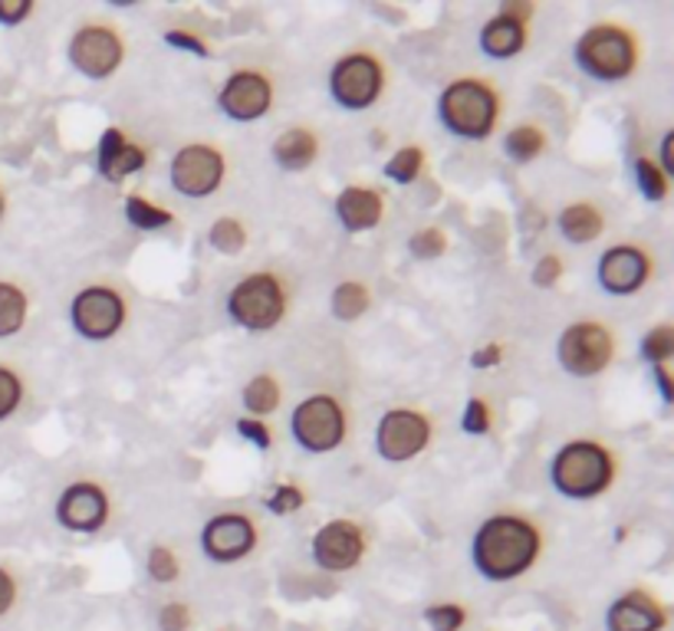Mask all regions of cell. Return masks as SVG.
Segmentation results:
<instances>
[{
  "label": "cell",
  "mask_w": 674,
  "mask_h": 631,
  "mask_svg": "<svg viewBox=\"0 0 674 631\" xmlns=\"http://www.w3.org/2000/svg\"><path fill=\"white\" fill-rule=\"evenodd\" d=\"M546 533L527 513H494L487 516L471 539V562L487 582H514L527 576L543 556Z\"/></svg>",
  "instance_id": "1"
},
{
  "label": "cell",
  "mask_w": 674,
  "mask_h": 631,
  "mask_svg": "<svg viewBox=\"0 0 674 631\" xmlns=\"http://www.w3.org/2000/svg\"><path fill=\"white\" fill-rule=\"evenodd\" d=\"M619 481V458L605 441L572 438L549 461V484L566 501H596Z\"/></svg>",
  "instance_id": "2"
},
{
  "label": "cell",
  "mask_w": 674,
  "mask_h": 631,
  "mask_svg": "<svg viewBox=\"0 0 674 631\" xmlns=\"http://www.w3.org/2000/svg\"><path fill=\"white\" fill-rule=\"evenodd\" d=\"M504 119V96L484 76H457L438 96V123L461 141H487Z\"/></svg>",
  "instance_id": "3"
},
{
  "label": "cell",
  "mask_w": 674,
  "mask_h": 631,
  "mask_svg": "<svg viewBox=\"0 0 674 631\" xmlns=\"http://www.w3.org/2000/svg\"><path fill=\"white\" fill-rule=\"evenodd\" d=\"M572 63L579 66L582 76L615 86V83H625L635 76V70L642 63V46H639V36L632 33V27L602 20L579 33V40L572 46Z\"/></svg>",
  "instance_id": "4"
},
{
  "label": "cell",
  "mask_w": 674,
  "mask_h": 631,
  "mask_svg": "<svg viewBox=\"0 0 674 631\" xmlns=\"http://www.w3.org/2000/svg\"><path fill=\"white\" fill-rule=\"evenodd\" d=\"M289 313V286L273 270L241 276L228 293V316L248 333H270Z\"/></svg>",
  "instance_id": "5"
},
{
  "label": "cell",
  "mask_w": 674,
  "mask_h": 631,
  "mask_svg": "<svg viewBox=\"0 0 674 631\" xmlns=\"http://www.w3.org/2000/svg\"><path fill=\"white\" fill-rule=\"evenodd\" d=\"M329 99L346 113L372 109L389 90V70L376 50H349L343 53L326 76Z\"/></svg>",
  "instance_id": "6"
},
{
  "label": "cell",
  "mask_w": 674,
  "mask_h": 631,
  "mask_svg": "<svg viewBox=\"0 0 674 631\" xmlns=\"http://www.w3.org/2000/svg\"><path fill=\"white\" fill-rule=\"evenodd\" d=\"M289 434L306 454H333L349 438V411L336 395L316 391L289 411Z\"/></svg>",
  "instance_id": "7"
},
{
  "label": "cell",
  "mask_w": 674,
  "mask_h": 631,
  "mask_svg": "<svg viewBox=\"0 0 674 631\" xmlns=\"http://www.w3.org/2000/svg\"><path fill=\"white\" fill-rule=\"evenodd\" d=\"M615 333L602 319H576L556 339V362L572 379H599L615 362Z\"/></svg>",
  "instance_id": "8"
},
{
  "label": "cell",
  "mask_w": 674,
  "mask_h": 631,
  "mask_svg": "<svg viewBox=\"0 0 674 631\" xmlns=\"http://www.w3.org/2000/svg\"><path fill=\"white\" fill-rule=\"evenodd\" d=\"M129 323V299L123 290L109 283H89L73 293L70 303V326L86 343H109Z\"/></svg>",
  "instance_id": "9"
},
{
  "label": "cell",
  "mask_w": 674,
  "mask_h": 631,
  "mask_svg": "<svg viewBox=\"0 0 674 631\" xmlns=\"http://www.w3.org/2000/svg\"><path fill=\"white\" fill-rule=\"evenodd\" d=\"M126 53H129V46H126V36L119 33V27L99 23V20L76 27L70 36V46H66L70 66L93 83L113 80L123 70Z\"/></svg>",
  "instance_id": "10"
},
{
  "label": "cell",
  "mask_w": 674,
  "mask_h": 631,
  "mask_svg": "<svg viewBox=\"0 0 674 631\" xmlns=\"http://www.w3.org/2000/svg\"><path fill=\"white\" fill-rule=\"evenodd\" d=\"M168 181L181 198L204 201L228 181V155L211 141H191L168 161Z\"/></svg>",
  "instance_id": "11"
},
{
  "label": "cell",
  "mask_w": 674,
  "mask_h": 631,
  "mask_svg": "<svg viewBox=\"0 0 674 631\" xmlns=\"http://www.w3.org/2000/svg\"><path fill=\"white\" fill-rule=\"evenodd\" d=\"M434 421L421 408H389L376 424V451L389 464H408L428 451Z\"/></svg>",
  "instance_id": "12"
},
{
  "label": "cell",
  "mask_w": 674,
  "mask_h": 631,
  "mask_svg": "<svg viewBox=\"0 0 674 631\" xmlns=\"http://www.w3.org/2000/svg\"><path fill=\"white\" fill-rule=\"evenodd\" d=\"M369 553V533L362 523L349 519V516H336V519H326L313 539H309V556L316 562V569L323 572H352Z\"/></svg>",
  "instance_id": "13"
},
{
  "label": "cell",
  "mask_w": 674,
  "mask_h": 631,
  "mask_svg": "<svg viewBox=\"0 0 674 631\" xmlns=\"http://www.w3.org/2000/svg\"><path fill=\"white\" fill-rule=\"evenodd\" d=\"M113 497L99 481H73L60 491L53 504V519L76 536H93L109 526Z\"/></svg>",
  "instance_id": "14"
},
{
  "label": "cell",
  "mask_w": 674,
  "mask_h": 631,
  "mask_svg": "<svg viewBox=\"0 0 674 631\" xmlns=\"http://www.w3.org/2000/svg\"><path fill=\"white\" fill-rule=\"evenodd\" d=\"M261 543V529L257 523L241 513V509H228V513H214L204 529H201V549L211 562L218 566H234L244 562Z\"/></svg>",
  "instance_id": "15"
},
{
  "label": "cell",
  "mask_w": 674,
  "mask_h": 631,
  "mask_svg": "<svg viewBox=\"0 0 674 631\" xmlns=\"http://www.w3.org/2000/svg\"><path fill=\"white\" fill-rule=\"evenodd\" d=\"M273 103H276L273 80H270L264 70H251V66L234 70V73L224 80V86L218 90V109H221V116H228L231 123H241V126L270 116Z\"/></svg>",
  "instance_id": "16"
},
{
  "label": "cell",
  "mask_w": 674,
  "mask_h": 631,
  "mask_svg": "<svg viewBox=\"0 0 674 631\" xmlns=\"http://www.w3.org/2000/svg\"><path fill=\"white\" fill-rule=\"evenodd\" d=\"M655 276V256L642 244H612L596 263V280L609 296H635Z\"/></svg>",
  "instance_id": "17"
},
{
  "label": "cell",
  "mask_w": 674,
  "mask_h": 631,
  "mask_svg": "<svg viewBox=\"0 0 674 631\" xmlns=\"http://www.w3.org/2000/svg\"><path fill=\"white\" fill-rule=\"evenodd\" d=\"M530 17H534V3H501V10L484 20L481 27V50L491 60H517L527 43H530Z\"/></svg>",
  "instance_id": "18"
},
{
  "label": "cell",
  "mask_w": 674,
  "mask_h": 631,
  "mask_svg": "<svg viewBox=\"0 0 674 631\" xmlns=\"http://www.w3.org/2000/svg\"><path fill=\"white\" fill-rule=\"evenodd\" d=\"M668 606L642 586L615 596L605 609V631H668Z\"/></svg>",
  "instance_id": "19"
},
{
  "label": "cell",
  "mask_w": 674,
  "mask_h": 631,
  "mask_svg": "<svg viewBox=\"0 0 674 631\" xmlns=\"http://www.w3.org/2000/svg\"><path fill=\"white\" fill-rule=\"evenodd\" d=\"M148 158H151V151L141 141H135L123 126H109L99 135L96 168L109 185H123L126 178L138 175L148 165Z\"/></svg>",
  "instance_id": "20"
},
{
  "label": "cell",
  "mask_w": 674,
  "mask_h": 631,
  "mask_svg": "<svg viewBox=\"0 0 674 631\" xmlns=\"http://www.w3.org/2000/svg\"><path fill=\"white\" fill-rule=\"evenodd\" d=\"M333 214L346 234H369L386 221V194L376 185H346L336 194Z\"/></svg>",
  "instance_id": "21"
},
{
  "label": "cell",
  "mask_w": 674,
  "mask_h": 631,
  "mask_svg": "<svg viewBox=\"0 0 674 631\" xmlns=\"http://www.w3.org/2000/svg\"><path fill=\"white\" fill-rule=\"evenodd\" d=\"M270 158L276 161V168L293 171V175L313 168L319 158V132L309 126L283 128L270 145Z\"/></svg>",
  "instance_id": "22"
},
{
  "label": "cell",
  "mask_w": 674,
  "mask_h": 631,
  "mask_svg": "<svg viewBox=\"0 0 674 631\" xmlns=\"http://www.w3.org/2000/svg\"><path fill=\"white\" fill-rule=\"evenodd\" d=\"M556 228L562 234V241L576 244V248H586L592 241H599L605 234V211L592 201H572L559 211L556 218Z\"/></svg>",
  "instance_id": "23"
},
{
  "label": "cell",
  "mask_w": 674,
  "mask_h": 631,
  "mask_svg": "<svg viewBox=\"0 0 674 631\" xmlns=\"http://www.w3.org/2000/svg\"><path fill=\"white\" fill-rule=\"evenodd\" d=\"M30 316V293L17 283L0 276V339H13L23 333Z\"/></svg>",
  "instance_id": "24"
},
{
  "label": "cell",
  "mask_w": 674,
  "mask_h": 631,
  "mask_svg": "<svg viewBox=\"0 0 674 631\" xmlns=\"http://www.w3.org/2000/svg\"><path fill=\"white\" fill-rule=\"evenodd\" d=\"M329 309L339 323H356L372 309V286L362 280H343L336 283L329 296Z\"/></svg>",
  "instance_id": "25"
},
{
  "label": "cell",
  "mask_w": 674,
  "mask_h": 631,
  "mask_svg": "<svg viewBox=\"0 0 674 631\" xmlns=\"http://www.w3.org/2000/svg\"><path fill=\"white\" fill-rule=\"evenodd\" d=\"M546 148H549V135L537 123H520L504 135V155L514 165H534Z\"/></svg>",
  "instance_id": "26"
},
{
  "label": "cell",
  "mask_w": 674,
  "mask_h": 631,
  "mask_svg": "<svg viewBox=\"0 0 674 631\" xmlns=\"http://www.w3.org/2000/svg\"><path fill=\"white\" fill-rule=\"evenodd\" d=\"M241 401H244V411L251 418H267L283 401V385H280V379L273 372H257L254 379L244 385Z\"/></svg>",
  "instance_id": "27"
},
{
  "label": "cell",
  "mask_w": 674,
  "mask_h": 631,
  "mask_svg": "<svg viewBox=\"0 0 674 631\" xmlns=\"http://www.w3.org/2000/svg\"><path fill=\"white\" fill-rule=\"evenodd\" d=\"M123 211H126V221L133 224L135 231H145V234H155V231L175 228V221H178L165 204L148 201V198H141V194H126Z\"/></svg>",
  "instance_id": "28"
},
{
  "label": "cell",
  "mask_w": 674,
  "mask_h": 631,
  "mask_svg": "<svg viewBox=\"0 0 674 631\" xmlns=\"http://www.w3.org/2000/svg\"><path fill=\"white\" fill-rule=\"evenodd\" d=\"M424 168H428V151L421 148V145H402V148H396L392 155H389V161H386V178L392 181V185H414L421 175H424Z\"/></svg>",
  "instance_id": "29"
},
{
  "label": "cell",
  "mask_w": 674,
  "mask_h": 631,
  "mask_svg": "<svg viewBox=\"0 0 674 631\" xmlns=\"http://www.w3.org/2000/svg\"><path fill=\"white\" fill-rule=\"evenodd\" d=\"M632 171H635V185H639V191H642L645 201L662 204V201L672 194V178L659 168V161H655L652 155H635Z\"/></svg>",
  "instance_id": "30"
},
{
  "label": "cell",
  "mask_w": 674,
  "mask_h": 631,
  "mask_svg": "<svg viewBox=\"0 0 674 631\" xmlns=\"http://www.w3.org/2000/svg\"><path fill=\"white\" fill-rule=\"evenodd\" d=\"M248 241H251L248 224L238 214H224L208 228V244L218 253H224V256H238L248 248Z\"/></svg>",
  "instance_id": "31"
},
{
  "label": "cell",
  "mask_w": 674,
  "mask_h": 631,
  "mask_svg": "<svg viewBox=\"0 0 674 631\" xmlns=\"http://www.w3.org/2000/svg\"><path fill=\"white\" fill-rule=\"evenodd\" d=\"M145 572H148V579L158 582V586H175V582L181 579V556H178L171 546L155 543V546L148 549V556H145Z\"/></svg>",
  "instance_id": "32"
},
{
  "label": "cell",
  "mask_w": 674,
  "mask_h": 631,
  "mask_svg": "<svg viewBox=\"0 0 674 631\" xmlns=\"http://www.w3.org/2000/svg\"><path fill=\"white\" fill-rule=\"evenodd\" d=\"M639 356L655 369V366H672L674 359V329L672 323H659L652 326L642 343H639Z\"/></svg>",
  "instance_id": "33"
},
{
  "label": "cell",
  "mask_w": 674,
  "mask_h": 631,
  "mask_svg": "<svg viewBox=\"0 0 674 631\" xmlns=\"http://www.w3.org/2000/svg\"><path fill=\"white\" fill-rule=\"evenodd\" d=\"M27 401V381L20 376V369H13L10 362H0V424H7Z\"/></svg>",
  "instance_id": "34"
},
{
  "label": "cell",
  "mask_w": 674,
  "mask_h": 631,
  "mask_svg": "<svg viewBox=\"0 0 674 631\" xmlns=\"http://www.w3.org/2000/svg\"><path fill=\"white\" fill-rule=\"evenodd\" d=\"M471 622V609L464 602H431L424 609V625L431 631H464Z\"/></svg>",
  "instance_id": "35"
},
{
  "label": "cell",
  "mask_w": 674,
  "mask_h": 631,
  "mask_svg": "<svg viewBox=\"0 0 674 631\" xmlns=\"http://www.w3.org/2000/svg\"><path fill=\"white\" fill-rule=\"evenodd\" d=\"M494 404L484 398V395H471L464 411H461V431L471 434V438H484L494 431Z\"/></svg>",
  "instance_id": "36"
},
{
  "label": "cell",
  "mask_w": 674,
  "mask_h": 631,
  "mask_svg": "<svg viewBox=\"0 0 674 631\" xmlns=\"http://www.w3.org/2000/svg\"><path fill=\"white\" fill-rule=\"evenodd\" d=\"M264 506L273 516H293V513H299L306 506V491L296 481H283L264 497Z\"/></svg>",
  "instance_id": "37"
},
{
  "label": "cell",
  "mask_w": 674,
  "mask_h": 631,
  "mask_svg": "<svg viewBox=\"0 0 674 631\" xmlns=\"http://www.w3.org/2000/svg\"><path fill=\"white\" fill-rule=\"evenodd\" d=\"M447 248H451V241H447V234L441 228H418L408 238V253L414 260H438V256L447 253Z\"/></svg>",
  "instance_id": "38"
},
{
  "label": "cell",
  "mask_w": 674,
  "mask_h": 631,
  "mask_svg": "<svg viewBox=\"0 0 674 631\" xmlns=\"http://www.w3.org/2000/svg\"><path fill=\"white\" fill-rule=\"evenodd\" d=\"M165 46L181 50V53H191V56H198V60H211V53H214L204 36H198L194 30H185V27L165 30Z\"/></svg>",
  "instance_id": "39"
},
{
  "label": "cell",
  "mask_w": 674,
  "mask_h": 631,
  "mask_svg": "<svg viewBox=\"0 0 674 631\" xmlns=\"http://www.w3.org/2000/svg\"><path fill=\"white\" fill-rule=\"evenodd\" d=\"M158 631H191L194 625V612L188 602H165L155 616Z\"/></svg>",
  "instance_id": "40"
},
{
  "label": "cell",
  "mask_w": 674,
  "mask_h": 631,
  "mask_svg": "<svg viewBox=\"0 0 674 631\" xmlns=\"http://www.w3.org/2000/svg\"><path fill=\"white\" fill-rule=\"evenodd\" d=\"M234 428H238V434H241L248 444H254L257 451H270V448H273V431H270V424L264 418L241 414V418L234 421Z\"/></svg>",
  "instance_id": "41"
},
{
  "label": "cell",
  "mask_w": 674,
  "mask_h": 631,
  "mask_svg": "<svg viewBox=\"0 0 674 631\" xmlns=\"http://www.w3.org/2000/svg\"><path fill=\"white\" fill-rule=\"evenodd\" d=\"M562 256L559 253H543L537 263H534V273H530V280H534V286H539V290H552L559 280H562Z\"/></svg>",
  "instance_id": "42"
},
{
  "label": "cell",
  "mask_w": 674,
  "mask_h": 631,
  "mask_svg": "<svg viewBox=\"0 0 674 631\" xmlns=\"http://www.w3.org/2000/svg\"><path fill=\"white\" fill-rule=\"evenodd\" d=\"M17 599H20V579L7 562H0V619H7L17 609Z\"/></svg>",
  "instance_id": "43"
},
{
  "label": "cell",
  "mask_w": 674,
  "mask_h": 631,
  "mask_svg": "<svg viewBox=\"0 0 674 631\" xmlns=\"http://www.w3.org/2000/svg\"><path fill=\"white\" fill-rule=\"evenodd\" d=\"M504 356H507L504 343H484V346H477V349L471 353V369L491 372V369H497V366L504 362Z\"/></svg>",
  "instance_id": "44"
},
{
  "label": "cell",
  "mask_w": 674,
  "mask_h": 631,
  "mask_svg": "<svg viewBox=\"0 0 674 631\" xmlns=\"http://www.w3.org/2000/svg\"><path fill=\"white\" fill-rule=\"evenodd\" d=\"M36 0H0V27H20L33 17Z\"/></svg>",
  "instance_id": "45"
},
{
  "label": "cell",
  "mask_w": 674,
  "mask_h": 631,
  "mask_svg": "<svg viewBox=\"0 0 674 631\" xmlns=\"http://www.w3.org/2000/svg\"><path fill=\"white\" fill-rule=\"evenodd\" d=\"M652 379H655V385H659V395H662V401H665V404H672V401H674L672 366H655V369H652Z\"/></svg>",
  "instance_id": "46"
},
{
  "label": "cell",
  "mask_w": 674,
  "mask_h": 631,
  "mask_svg": "<svg viewBox=\"0 0 674 631\" xmlns=\"http://www.w3.org/2000/svg\"><path fill=\"white\" fill-rule=\"evenodd\" d=\"M659 168L668 175V178H674V132H665L662 135V148H659Z\"/></svg>",
  "instance_id": "47"
},
{
  "label": "cell",
  "mask_w": 674,
  "mask_h": 631,
  "mask_svg": "<svg viewBox=\"0 0 674 631\" xmlns=\"http://www.w3.org/2000/svg\"><path fill=\"white\" fill-rule=\"evenodd\" d=\"M7 208H10V201H7V191H3V185H0V224H3V218H7Z\"/></svg>",
  "instance_id": "48"
},
{
  "label": "cell",
  "mask_w": 674,
  "mask_h": 631,
  "mask_svg": "<svg viewBox=\"0 0 674 631\" xmlns=\"http://www.w3.org/2000/svg\"><path fill=\"white\" fill-rule=\"evenodd\" d=\"M218 631H221V629H218Z\"/></svg>",
  "instance_id": "49"
}]
</instances>
